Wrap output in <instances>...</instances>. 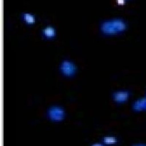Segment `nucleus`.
<instances>
[{"label": "nucleus", "instance_id": "1", "mask_svg": "<svg viewBox=\"0 0 146 146\" xmlns=\"http://www.w3.org/2000/svg\"><path fill=\"white\" fill-rule=\"evenodd\" d=\"M126 23L121 19H115L103 23L101 30L105 34H113L124 31L126 29Z\"/></svg>", "mask_w": 146, "mask_h": 146}, {"label": "nucleus", "instance_id": "4", "mask_svg": "<svg viewBox=\"0 0 146 146\" xmlns=\"http://www.w3.org/2000/svg\"><path fill=\"white\" fill-rule=\"evenodd\" d=\"M113 97L116 102L118 103H122L128 100L129 97V94L128 92H119L115 93Z\"/></svg>", "mask_w": 146, "mask_h": 146}, {"label": "nucleus", "instance_id": "9", "mask_svg": "<svg viewBox=\"0 0 146 146\" xmlns=\"http://www.w3.org/2000/svg\"><path fill=\"white\" fill-rule=\"evenodd\" d=\"M93 146H102V144H94L93 145Z\"/></svg>", "mask_w": 146, "mask_h": 146}, {"label": "nucleus", "instance_id": "8", "mask_svg": "<svg viewBox=\"0 0 146 146\" xmlns=\"http://www.w3.org/2000/svg\"><path fill=\"white\" fill-rule=\"evenodd\" d=\"M104 142L107 144H112L116 143L117 141H116V138H115V137H106L104 139Z\"/></svg>", "mask_w": 146, "mask_h": 146}, {"label": "nucleus", "instance_id": "5", "mask_svg": "<svg viewBox=\"0 0 146 146\" xmlns=\"http://www.w3.org/2000/svg\"><path fill=\"white\" fill-rule=\"evenodd\" d=\"M133 108L135 110L138 111L146 110V98H143L135 102L133 105Z\"/></svg>", "mask_w": 146, "mask_h": 146}, {"label": "nucleus", "instance_id": "6", "mask_svg": "<svg viewBox=\"0 0 146 146\" xmlns=\"http://www.w3.org/2000/svg\"><path fill=\"white\" fill-rule=\"evenodd\" d=\"M43 33L45 36L48 38L55 36L56 34L55 30L53 27H47L43 31Z\"/></svg>", "mask_w": 146, "mask_h": 146}, {"label": "nucleus", "instance_id": "7", "mask_svg": "<svg viewBox=\"0 0 146 146\" xmlns=\"http://www.w3.org/2000/svg\"><path fill=\"white\" fill-rule=\"evenodd\" d=\"M23 19L25 22L28 24H33L35 23V18L33 15L30 14H24L23 15Z\"/></svg>", "mask_w": 146, "mask_h": 146}, {"label": "nucleus", "instance_id": "2", "mask_svg": "<svg viewBox=\"0 0 146 146\" xmlns=\"http://www.w3.org/2000/svg\"><path fill=\"white\" fill-rule=\"evenodd\" d=\"M64 115L63 110L58 107H53L49 111V116L53 121H61L64 118Z\"/></svg>", "mask_w": 146, "mask_h": 146}, {"label": "nucleus", "instance_id": "3", "mask_svg": "<svg viewBox=\"0 0 146 146\" xmlns=\"http://www.w3.org/2000/svg\"><path fill=\"white\" fill-rule=\"evenodd\" d=\"M60 69L63 74L67 76H72L76 71L75 65L71 62L68 61H64L62 63Z\"/></svg>", "mask_w": 146, "mask_h": 146}]
</instances>
